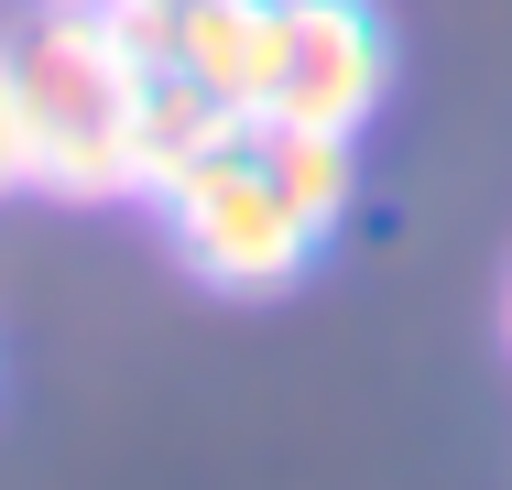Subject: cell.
Listing matches in <instances>:
<instances>
[{"mask_svg": "<svg viewBox=\"0 0 512 490\" xmlns=\"http://www.w3.org/2000/svg\"><path fill=\"white\" fill-rule=\"evenodd\" d=\"M11 55H22V98H33V186L77 196V207L142 196L153 55L109 22V0H44V22Z\"/></svg>", "mask_w": 512, "mask_h": 490, "instance_id": "1", "label": "cell"}, {"mask_svg": "<svg viewBox=\"0 0 512 490\" xmlns=\"http://www.w3.org/2000/svg\"><path fill=\"white\" fill-rule=\"evenodd\" d=\"M153 207H164L175 262H186L207 294H284V284H306V262L327 251V229L284 207L262 142H229V153L186 164L175 186H153Z\"/></svg>", "mask_w": 512, "mask_h": 490, "instance_id": "2", "label": "cell"}, {"mask_svg": "<svg viewBox=\"0 0 512 490\" xmlns=\"http://www.w3.org/2000/svg\"><path fill=\"white\" fill-rule=\"evenodd\" d=\"M393 88V44H382V11L371 0H273V88L262 120H295V131H349L382 109Z\"/></svg>", "mask_w": 512, "mask_h": 490, "instance_id": "3", "label": "cell"}, {"mask_svg": "<svg viewBox=\"0 0 512 490\" xmlns=\"http://www.w3.org/2000/svg\"><path fill=\"white\" fill-rule=\"evenodd\" d=\"M164 66L262 120V88H273V0H186L175 33H164Z\"/></svg>", "mask_w": 512, "mask_h": 490, "instance_id": "4", "label": "cell"}, {"mask_svg": "<svg viewBox=\"0 0 512 490\" xmlns=\"http://www.w3.org/2000/svg\"><path fill=\"white\" fill-rule=\"evenodd\" d=\"M229 142H251V109H229L218 88L175 77V66H153V98H142V196L175 186V175L207 164V153H229Z\"/></svg>", "mask_w": 512, "mask_h": 490, "instance_id": "5", "label": "cell"}, {"mask_svg": "<svg viewBox=\"0 0 512 490\" xmlns=\"http://www.w3.org/2000/svg\"><path fill=\"white\" fill-rule=\"evenodd\" d=\"M251 142H262V164H273V186H284L295 218H316V229H338V218H349V131L251 120Z\"/></svg>", "mask_w": 512, "mask_h": 490, "instance_id": "6", "label": "cell"}, {"mask_svg": "<svg viewBox=\"0 0 512 490\" xmlns=\"http://www.w3.org/2000/svg\"><path fill=\"white\" fill-rule=\"evenodd\" d=\"M33 186V98H22V55L0 44V196Z\"/></svg>", "mask_w": 512, "mask_h": 490, "instance_id": "7", "label": "cell"}, {"mask_svg": "<svg viewBox=\"0 0 512 490\" xmlns=\"http://www.w3.org/2000/svg\"><path fill=\"white\" fill-rule=\"evenodd\" d=\"M502 327H512V294H502Z\"/></svg>", "mask_w": 512, "mask_h": 490, "instance_id": "8", "label": "cell"}]
</instances>
